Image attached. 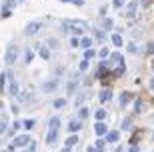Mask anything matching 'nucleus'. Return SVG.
<instances>
[{
	"label": "nucleus",
	"instance_id": "30",
	"mask_svg": "<svg viewBox=\"0 0 154 152\" xmlns=\"http://www.w3.org/2000/svg\"><path fill=\"white\" fill-rule=\"evenodd\" d=\"M32 126H34V120H26V122H24V128H26V130L32 128Z\"/></svg>",
	"mask_w": 154,
	"mask_h": 152
},
{
	"label": "nucleus",
	"instance_id": "16",
	"mask_svg": "<svg viewBox=\"0 0 154 152\" xmlns=\"http://www.w3.org/2000/svg\"><path fill=\"white\" fill-rule=\"evenodd\" d=\"M100 24H102V28H104V30H110V28H112V20H110V18H104Z\"/></svg>",
	"mask_w": 154,
	"mask_h": 152
},
{
	"label": "nucleus",
	"instance_id": "33",
	"mask_svg": "<svg viewBox=\"0 0 154 152\" xmlns=\"http://www.w3.org/2000/svg\"><path fill=\"white\" fill-rule=\"evenodd\" d=\"M62 2H74V4H78V6L84 4V0H62Z\"/></svg>",
	"mask_w": 154,
	"mask_h": 152
},
{
	"label": "nucleus",
	"instance_id": "10",
	"mask_svg": "<svg viewBox=\"0 0 154 152\" xmlns=\"http://www.w3.org/2000/svg\"><path fill=\"white\" fill-rule=\"evenodd\" d=\"M110 60L114 62V64H118V66H122V64H124V58H122V54H118V52L110 54Z\"/></svg>",
	"mask_w": 154,
	"mask_h": 152
},
{
	"label": "nucleus",
	"instance_id": "1",
	"mask_svg": "<svg viewBox=\"0 0 154 152\" xmlns=\"http://www.w3.org/2000/svg\"><path fill=\"white\" fill-rule=\"evenodd\" d=\"M64 30H72L74 34L86 32V24L80 22V20H74V22H64Z\"/></svg>",
	"mask_w": 154,
	"mask_h": 152
},
{
	"label": "nucleus",
	"instance_id": "4",
	"mask_svg": "<svg viewBox=\"0 0 154 152\" xmlns=\"http://www.w3.org/2000/svg\"><path fill=\"white\" fill-rule=\"evenodd\" d=\"M14 60H16V46H10V50L6 52V62L14 64Z\"/></svg>",
	"mask_w": 154,
	"mask_h": 152
},
{
	"label": "nucleus",
	"instance_id": "14",
	"mask_svg": "<svg viewBox=\"0 0 154 152\" xmlns=\"http://www.w3.org/2000/svg\"><path fill=\"white\" fill-rule=\"evenodd\" d=\"M130 98H132L130 92H122V96H120V106H126L130 102Z\"/></svg>",
	"mask_w": 154,
	"mask_h": 152
},
{
	"label": "nucleus",
	"instance_id": "18",
	"mask_svg": "<svg viewBox=\"0 0 154 152\" xmlns=\"http://www.w3.org/2000/svg\"><path fill=\"white\" fill-rule=\"evenodd\" d=\"M74 144H78V138H76V136H70L68 140H66V146H68V148H72Z\"/></svg>",
	"mask_w": 154,
	"mask_h": 152
},
{
	"label": "nucleus",
	"instance_id": "26",
	"mask_svg": "<svg viewBox=\"0 0 154 152\" xmlns=\"http://www.w3.org/2000/svg\"><path fill=\"white\" fill-rule=\"evenodd\" d=\"M88 112H90L88 108H80V118H86V116H88Z\"/></svg>",
	"mask_w": 154,
	"mask_h": 152
},
{
	"label": "nucleus",
	"instance_id": "5",
	"mask_svg": "<svg viewBox=\"0 0 154 152\" xmlns=\"http://www.w3.org/2000/svg\"><path fill=\"white\" fill-rule=\"evenodd\" d=\"M136 8H138V0H132L130 4H128V10H126V16L132 18L134 14H136Z\"/></svg>",
	"mask_w": 154,
	"mask_h": 152
},
{
	"label": "nucleus",
	"instance_id": "43",
	"mask_svg": "<svg viewBox=\"0 0 154 152\" xmlns=\"http://www.w3.org/2000/svg\"><path fill=\"white\" fill-rule=\"evenodd\" d=\"M130 152H140V150H138L136 146H132V148H130Z\"/></svg>",
	"mask_w": 154,
	"mask_h": 152
},
{
	"label": "nucleus",
	"instance_id": "34",
	"mask_svg": "<svg viewBox=\"0 0 154 152\" xmlns=\"http://www.w3.org/2000/svg\"><path fill=\"white\" fill-rule=\"evenodd\" d=\"M92 56H94V52H92V50H86L84 52V58H86V60H88V58H92Z\"/></svg>",
	"mask_w": 154,
	"mask_h": 152
},
{
	"label": "nucleus",
	"instance_id": "21",
	"mask_svg": "<svg viewBox=\"0 0 154 152\" xmlns=\"http://www.w3.org/2000/svg\"><path fill=\"white\" fill-rule=\"evenodd\" d=\"M84 100H86V96L84 94H78V98L74 100V104H76V106H82V102H84Z\"/></svg>",
	"mask_w": 154,
	"mask_h": 152
},
{
	"label": "nucleus",
	"instance_id": "15",
	"mask_svg": "<svg viewBox=\"0 0 154 152\" xmlns=\"http://www.w3.org/2000/svg\"><path fill=\"white\" fill-rule=\"evenodd\" d=\"M48 124H50V128H60V118L58 116H52Z\"/></svg>",
	"mask_w": 154,
	"mask_h": 152
},
{
	"label": "nucleus",
	"instance_id": "44",
	"mask_svg": "<svg viewBox=\"0 0 154 152\" xmlns=\"http://www.w3.org/2000/svg\"><path fill=\"white\" fill-rule=\"evenodd\" d=\"M60 152H70V148L66 146V148H62V150H60Z\"/></svg>",
	"mask_w": 154,
	"mask_h": 152
},
{
	"label": "nucleus",
	"instance_id": "20",
	"mask_svg": "<svg viewBox=\"0 0 154 152\" xmlns=\"http://www.w3.org/2000/svg\"><path fill=\"white\" fill-rule=\"evenodd\" d=\"M130 124H132V118H124V120H122V130H128V128H130Z\"/></svg>",
	"mask_w": 154,
	"mask_h": 152
},
{
	"label": "nucleus",
	"instance_id": "13",
	"mask_svg": "<svg viewBox=\"0 0 154 152\" xmlns=\"http://www.w3.org/2000/svg\"><path fill=\"white\" fill-rule=\"evenodd\" d=\"M118 132H116V130H112V132H108V134H106V142H110V144H114L116 140H118Z\"/></svg>",
	"mask_w": 154,
	"mask_h": 152
},
{
	"label": "nucleus",
	"instance_id": "8",
	"mask_svg": "<svg viewBox=\"0 0 154 152\" xmlns=\"http://www.w3.org/2000/svg\"><path fill=\"white\" fill-rule=\"evenodd\" d=\"M56 138H58V128H50V132L46 136V142H48V144H54Z\"/></svg>",
	"mask_w": 154,
	"mask_h": 152
},
{
	"label": "nucleus",
	"instance_id": "40",
	"mask_svg": "<svg viewBox=\"0 0 154 152\" xmlns=\"http://www.w3.org/2000/svg\"><path fill=\"white\" fill-rule=\"evenodd\" d=\"M122 2L124 0H114V6H122Z\"/></svg>",
	"mask_w": 154,
	"mask_h": 152
},
{
	"label": "nucleus",
	"instance_id": "28",
	"mask_svg": "<svg viewBox=\"0 0 154 152\" xmlns=\"http://www.w3.org/2000/svg\"><path fill=\"white\" fill-rule=\"evenodd\" d=\"M74 86H76V80H70V84H68V94H72V90H74Z\"/></svg>",
	"mask_w": 154,
	"mask_h": 152
},
{
	"label": "nucleus",
	"instance_id": "27",
	"mask_svg": "<svg viewBox=\"0 0 154 152\" xmlns=\"http://www.w3.org/2000/svg\"><path fill=\"white\" fill-rule=\"evenodd\" d=\"M40 56H42V58H48V56H50V52L46 50V48H40Z\"/></svg>",
	"mask_w": 154,
	"mask_h": 152
},
{
	"label": "nucleus",
	"instance_id": "2",
	"mask_svg": "<svg viewBox=\"0 0 154 152\" xmlns=\"http://www.w3.org/2000/svg\"><path fill=\"white\" fill-rule=\"evenodd\" d=\"M12 144H14V146H26V144H30V138H28V134H20V136H16Z\"/></svg>",
	"mask_w": 154,
	"mask_h": 152
},
{
	"label": "nucleus",
	"instance_id": "19",
	"mask_svg": "<svg viewBox=\"0 0 154 152\" xmlns=\"http://www.w3.org/2000/svg\"><path fill=\"white\" fill-rule=\"evenodd\" d=\"M104 118H106V110H102V108L96 110V120H104Z\"/></svg>",
	"mask_w": 154,
	"mask_h": 152
},
{
	"label": "nucleus",
	"instance_id": "22",
	"mask_svg": "<svg viewBox=\"0 0 154 152\" xmlns=\"http://www.w3.org/2000/svg\"><path fill=\"white\" fill-rule=\"evenodd\" d=\"M104 144H106L104 140H98V142H96V146H94V148H96L98 152H104Z\"/></svg>",
	"mask_w": 154,
	"mask_h": 152
},
{
	"label": "nucleus",
	"instance_id": "46",
	"mask_svg": "<svg viewBox=\"0 0 154 152\" xmlns=\"http://www.w3.org/2000/svg\"><path fill=\"white\" fill-rule=\"evenodd\" d=\"M152 138H154V134H152Z\"/></svg>",
	"mask_w": 154,
	"mask_h": 152
},
{
	"label": "nucleus",
	"instance_id": "17",
	"mask_svg": "<svg viewBox=\"0 0 154 152\" xmlns=\"http://www.w3.org/2000/svg\"><path fill=\"white\" fill-rule=\"evenodd\" d=\"M112 44L114 46H122V36H120V34H114V36H112Z\"/></svg>",
	"mask_w": 154,
	"mask_h": 152
},
{
	"label": "nucleus",
	"instance_id": "35",
	"mask_svg": "<svg viewBox=\"0 0 154 152\" xmlns=\"http://www.w3.org/2000/svg\"><path fill=\"white\" fill-rule=\"evenodd\" d=\"M128 52H132V54H134V52H136V46H134V44H128Z\"/></svg>",
	"mask_w": 154,
	"mask_h": 152
},
{
	"label": "nucleus",
	"instance_id": "12",
	"mask_svg": "<svg viewBox=\"0 0 154 152\" xmlns=\"http://www.w3.org/2000/svg\"><path fill=\"white\" fill-rule=\"evenodd\" d=\"M8 96H18V84L14 80H10V86H8Z\"/></svg>",
	"mask_w": 154,
	"mask_h": 152
},
{
	"label": "nucleus",
	"instance_id": "36",
	"mask_svg": "<svg viewBox=\"0 0 154 152\" xmlns=\"http://www.w3.org/2000/svg\"><path fill=\"white\" fill-rule=\"evenodd\" d=\"M108 56V50H106V48H104V50H100V58H106Z\"/></svg>",
	"mask_w": 154,
	"mask_h": 152
},
{
	"label": "nucleus",
	"instance_id": "3",
	"mask_svg": "<svg viewBox=\"0 0 154 152\" xmlns=\"http://www.w3.org/2000/svg\"><path fill=\"white\" fill-rule=\"evenodd\" d=\"M40 30V22H30L28 26H26V30H24V32L28 34V36H32V34H36Z\"/></svg>",
	"mask_w": 154,
	"mask_h": 152
},
{
	"label": "nucleus",
	"instance_id": "9",
	"mask_svg": "<svg viewBox=\"0 0 154 152\" xmlns=\"http://www.w3.org/2000/svg\"><path fill=\"white\" fill-rule=\"evenodd\" d=\"M110 98H112V90H110V88H102V90H100V100L108 102Z\"/></svg>",
	"mask_w": 154,
	"mask_h": 152
},
{
	"label": "nucleus",
	"instance_id": "38",
	"mask_svg": "<svg viewBox=\"0 0 154 152\" xmlns=\"http://www.w3.org/2000/svg\"><path fill=\"white\" fill-rule=\"evenodd\" d=\"M70 42H72V46H74V48H76V46H80V42H78V40H76V38H72V40H70Z\"/></svg>",
	"mask_w": 154,
	"mask_h": 152
},
{
	"label": "nucleus",
	"instance_id": "6",
	"mask_svg": "<svg viewBox=\"0 0 154 152\" xmlns=\"http://www.w3.org/2000/svg\"><path fill=\"white\" fill-rule=\"evenodd\" d=\"M56 86H58V80H48V82L42 84V90H44V92H52Z\"/></svg>",
	"mask_w": 154,
	"mask_h": 152
},
{
	"label": "nucleus",
	"instance_id": "11",
	"mask_svg": "<svg viewBox=\"0 0 154 152\" xmlns=\"http://www.w3.org/2000/svg\"><path fill=\"white\" fill-rule=\"evenodd\" d=\"M80 126H82L80 120H70V122H68V130H70V132H78Z\"/></svg>",
	"mask_w": 154,
	"mask_h": 152
},
{
	"label": "nucleus",
	"instance_id": "23",
	"mask_svg": "<svg viewBox=\"0 0 154 152\" xmlns=\"http://www.w3.org/2000/svg\"><path fill=\"white\" fill-rule=\"evenodd\" d=\"M6 80H8V76L2 74V78H0V90H4V88H6Z\"/></svg>",
	"mask_w": 154,
	"mask_h": 152
},
{
	"label": "nucleus",
	"instance_id": "42",
	"mask_svg": "<svg viewBox=\"0 0 154 152\" xmlns=\"http://www.w3.org/2000/svg\"><path fill=\"white\" fill-rule=\"evenodd\" d=\"M150 88H152V90H154V76H152V78H150Z\"/></svg>",
	"mask_w": 154,
	"mask_h": 152
},
{
	"label": "nucleus",
	"instance_id": "25",
	"mask_svg": "<svg viewBox=\"0 0 154 152\" xmlns=\"http://www.w3.org/2000/svg\"><path fill=\"white\" fill-rule=\"evenodd\" d=\"M52 104H54V108H62V106H64V98H60V100H54Z\"/></svg>",
	"mask_w": 154,
	"mask_h": 152
},
{
	"label": "nucleus",
	"instance_id": "37",
	"mask_svg": "<svg viewBox=\"0 0 154 152\" xmlns=\"http://www.w3.org/2000/svg\"><path fill=\"white\" fill-rule=\"evenodd\" d=\"M4 130H6V122H0V134H2Z\"/></svg>",
	"mask_w": 154,
	"mask_h": 152
},
{
	"label": "nucleus",
	"instance_id": "31",
	"mask_svg": "<svg viewBox=\"0 0 154 152\" xmlns=\"http://www.w3.org/2000/svg\"><path fill=\"white\" fill-rule=\"evenodd\" d=\"M86 68H88V60L84 58V60L80 62V70H86Z\"/></svg>",
	"mask_w": 154,
	"mask_h": 152
},
{
	"label": "nucleus",
	"instance_id": "45",
	"mask_svg": "<svg viewBox=\"0 0 154 152\" xmlns=\"http://www.w3.org/2000/svg\"><path fill=\"white\" fill-rule=\"evenodd\" d=\"M4 152H12V150H10V148H8V150H4Z\"/></svg>",
	"mask_w": 154,
	"mask_h": 152
},
{
	"label": "nucleus",
	"instance_id": "29",
	"mask_svg": "<svg viewBox=\"0 0 154 152\" xmlns=\"http://www.w3.org/2000/svg\"><path fill=\"white\" fill-rule=\"evenodd\" d=\"M18 128H20V122H14V124H12V128H10V134H14Z\"/></svg>",
	"mask_w": 154,
	"mask_h": 152
},
{
	"label": "nucleus",
	"instance_id": "32",
	"mask_svg": "<svg viewBox=\"0 0 154 152\" xmlns=\"http://www.w3.org/2000/svg\"><path fill=\"white\" fill-rule=\"evenodd\" d=\"M24 60H26V62L32 60V52H30V50H26V54H24Z\"/></svg>",
	"mask_w": 154,
	"mask_h": 152
},
{
	"label": "nucleus",
	"instance_id": "41",
	"mask_svg": "<svg viewBox=\"0 0 154 152\" xmlns=\"http://www.w3.org/2000/svg\"><path fill=\"white\" fill-rule=\"evenodd\" d=\"M86 152H98V150H96L94 146H88V150H86Z\"/></svg>",
	"mask_w": 154,
	"mask_h": 152
},
{
	"label": "nucleus",
	"instance_id": "39",
	"mask_svg": "<svg viewBox=\"0 0 154 152\" xmlns=\"http://www.w3.org/2000/svg\"><path fill=\"white\" fill-rule=\"evenodd\" d=\"M148 52H154V42H150V44H148Z\"/></svg>",
	"mask_w": 154,
	"mask_h": 152
},
{
	"label": "nucleus",
	"instance_id": "24",
	"mask_svg": "<svg viewBox=\"0 0 154 152\" xmlns=\"http://www.w3.org/2000/svg\"><path fill=\"white\" fill-rule=\"evenodd\" d=\"M80 46H82V48H88V46H90V38H82L80 40Z\"/></svg>",
	"mask_w": 154,
	"mask_h": 152
},
{
	"label": "nucleus",
	"instance_id": "7",
	"mask_svg": "<svg viewBox=\"0 0 154 152\" xmlns=\"http://www.w3.org/2000/svg\"><path fill=\"white\" fill-rule=\"evenodd\" d=\"M94 132H96L98 136H104V134H106V124H104L102 120H98L96 126H94Z\"/></svg>",
	"mask_w": 154,
	"mask_h": 152
}]
</instances>
